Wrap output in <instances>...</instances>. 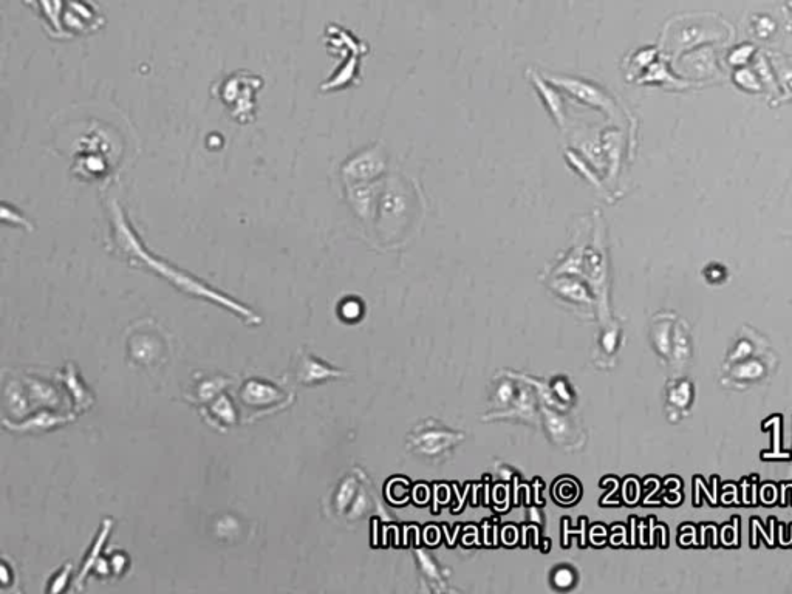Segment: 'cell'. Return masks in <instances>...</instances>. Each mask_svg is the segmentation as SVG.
<instances>
[{
    "label": "cell",
    "mask_w": 792,
    "mask_h": 594,
    "mask_svg": "<svg viewBox=\"0 0 792 594\" xmlns=\"http://www.w3.org/2000/svg\"><path fill=\"white\" fill-rule=\"evenodd\" d=\"M110 216H112L113 246H115V250L123 254V257L126 256V259L129 260H137V265L141 263V265H146L151 270L158 271L166 279L171 280L175 287L183 288L186 293L205 297L208 301L217 302V304L245 316L250 322L254 321L259 324V321H262V319L251 313L250 308L242 307L237 302L231 301L229 297L200 284L194 277L183 274V271H177L175 268L169 267L168 263H161L160 259H154L151 254L144 250V246H141L140 240L135 236L134 229L130 228L129 222L126 220V214H124L123 209L117 202L110 203Z\"/></svg>",
    "instance_id": "6da1fadb"
},
{
    "label": "cell",
    "mask_w": 792,
    "mask_h": 594,
    "mask_svg": "<svg viewBox=\"0 0 792 594\" xmlns=\"http://www.w3.org/2000/svg\"><path fill=\"white\" fill-rule=\"evenodd\" d=\"M262 86V78L253 73H231L214 87V95L222 101L234 121L250 124L256 120V96Z\"/></svg>",
    "instance_id": "7a4b0ae2"
},
{
    "label": "cell",
    "mask_w": 792,
    "mask_h": 594,
    "mask_svg": "<svg viewBox=\"0 0 792 594\" xmlns=\"http://www.w3.org/2000/svg\"><path fill=\"white\" fill-rule=\"evenodd\" d=\"M106 24V18L90 0H65L62 28L67 38L92 35Z\"/></svg>",
    "instance_id": "3957f363"
},
{
    "label": "cell",
    "mask_w": 792,
    "mask_h": 594,
    "mask_svg": "<svg viewBox=\"0 0 792 594\" xmlns=\"http://www.w3.org/2000/svg\"><path fill=\"white\" fill-rule=\"evenodd\" d=\"M240 401L243 406L250 407L251 410H267L271 407H282L285 404L284 390L274 384L265 383L260 379H250L243 384L240 389Z\"/></svg>",
    "instance_id": "277c9868"
},
{
    "label": "cell",
    "mask_w": 792,
    "mask_h": 594,
    "mask_svg": "<svg viewBox=\"0 0 792 594\" xmlns=\"http://www.w3.org/2000/svg\"><path fill=\"white\" fill-rule=\"evenodd\" d=\"M24 4L35 11L36 16L47 27L48 35L56 39L67 38L62 28L65 0H24Z\"/></svg>",
    "instance_id": "5b68a950"
},
{
    "label": "cell",
    "mask_w": 792,
    "mask_h": 594,
    "mask_svg": "<svg viewBox=\"0 0 792 594\" xmlns=\"http://www.w3.org/2000/svg\"><path fill=\"white\" fill-rule=\"evenodd\" d=\"M209 415L214 423L231 424L236 421V406L233 401L229 400L228 395L219 393L216 398L211 400Z\"/></svg>",
    "instance_id": "8992f818"
},
{
    "label": "cell",
    "mask_w": 792,
    "mask_h": 594,
    "mask_svg": "<svg viewBox=\"0 0 792 594\" xmlns=\"http://www.w3.org/2000/svg\"><path fill=\"white\" fill-rule=\"evenodd\" d=\"M565 87L574 95L579 96L585 103L596 104V106L607 107V99L604 98L599 90L587 86L584 82L565 81Z\"/></svg>",
    "instance_id": "52a82bcc"
},
{
    "label": "cell",
    "mask_w": 792,
    "mask_h": 594,
    "mask_svg": "<svg viewBox=\"0 0 792 594\" xmlns=\"http://www.w3.org/2000/svg\"><path fill=\"white\" fill-rule=\"evenodd\" d=\"M110 525L112 522L110 520H106L103 525V530L99 533L98 539L96 542L93 543L92 550H90L89 557H87L86 562L82 565L81 573H79L78 582L84 581L86 579L87 574L89 571L92 570L93 567H96V564L99 562V551L103 548L104 542H106L107 536H109Z\"/></svg>",
    "instance_id": "ba28073f"
},
{
    "label": "cell",
    "mask_w": 792,
    "mask_h": 594,
    "mask_svg": "<svg viewBox=\"0 0 792 594\" xmlns=\"http://www.w3.org/2000/svg\"><path fill=\"white\" fill-rule=\"evenodd\" d=\"M735 82H737L741 89L751 90V92L760 90V84L757 82V76L752 75V72H749V70H738V72L735 73Z\"/></svg>",
    "instance_id": "9c48e42d"
},
{
    "label": "cell",
    "mask_w": 792,
    "mask_h": 594,
    "mask_svg": "<svg viewBox=\"0 0 792 594\" xmlns=\"http://www.w3.org/2000/svg\"><path fill=\"white\" fill-rule=\"evenodd\" d=\"M72 565H67V567L61 568L59 573L56 574L55 577L52 579V587H48V591H52V593H58V591H62L65 588V584L69 582L70 573H72Z\"/></svg>",
    "instance_id": "30bf717a"
},
{
    "label": "cell",
    "mask_w": 792,
    "mask_h": 594,
    "mask_svg": "<svg viewBox=\"0 0 792 594\" xmlns=\"http://www.w3.org/2000/svg\"><path fill=\"white\" fill-rule=\"evenodd\" d=\"M752 52H754V48L751 45H741L729 56V61H732V64H746L751 58Z\"/></svg>",
    "instance_id": "8fae6325"
},
{
    "label": "cell",
    "mask_w": 792,
    "mask_h": 594,
    "mask_svg": "<svg viewBox=\"0 0 792 594\" xmlns=\"http://www.w3.org/2000/svg\"><path fill=\"white\" fill-rule=\"evenodd\" d=\"M771 30H774V22L771 19L766 18V16H762V18H758L757 27H755V31H757L758 36H762V38H768L771 35Z\"/></svg>",
    "instance_id": "7c38bea8"
},
{
    "label": "cell",
    "mask_w": 792,
    "mask_h": 594,
    "mask_svg": "<svg viewBox=\"0 0 792 594\" xmlns=\"http://www.w3.org/2000/svg\"><path fill=\"white\" fill-rule=\"evenodd\" d=\"M124 562H127L126 554H115V556L112 557V564H110V567H112V573H123V571H126V565H124Z\"/></svg>",
    "instance_id": "4fadbf2b"
},
{
    "label": "cell",
    "mask_w": 792,
    "mask_h": 594,
    "mask_svg": "<svg viewBox=\"0 0 792 594\" xmlns=\"http://www.w3.org/2000/svg\"><path fill=\"white\" fill-rule=\"evenodd\" d=\"M786 5H788L789 10H792V0H786Z\"/></svg>",
    "instance_id": "5bb4252c"
}]
</instances>
